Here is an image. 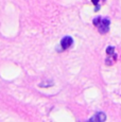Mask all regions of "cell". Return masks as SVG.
I'll return each instance as SVG.
<instances>
[{"label":"cell","mask_w":121,"mask_h":122,"mask_svg":"<svg viewBox=\"0 0 121 122\" xmlns=\"http://www.w3.org/2000/svg\"><path fill=\"white\" fill-rule=\"evenodd\" d=\"M106 120V116L103 112H97L95 116H92L90 118V121H97V122H101V121H105Z\"/></svg>","instance_id":"obj_3"},{"label":"cell","mask_w":121,"mask_h":122,"mask_svg":"<svg viewBox=\"0 0 121 122\" xmlns=\"http://www.w3.org/2000/svg\"><path fill=\"white\" fill-rule=\"evenodd\" d=\"M73 44V39L70 36H65L60 41V48L62 50H67L68 48H70Z\"/></svg>","instance_id":"obj_2"},{"label":"cell","mask_w":121,"mask_h":122,"mask_svg":"<svg viewBox=\"0 0 121 122\" xmlns=\"http://www.w3.org/2000/svg\"><path fill=\"white\" fill-rule=\"evenodd\" d=\"M92 3L97 6V10L99 9V0H92Z\"/></svg>","instance_id":"obj_4"},{"label":"cell","mask_w":121,"mask_h":122,"mask_svg":"<svg viewBox=\"0 0 121 122\" xmlns=\"http://www.w3.org/2000/svg\"><path fill=\"white\" fill-rule=\"evenodd\" d=\"M109 21L108 18H102V17H97L95 18L94 20V25H96L99 30L100 33L104 34V33H107L108 30H109Z\"/></svg>","instance_id":"obj_1"}]
</instances>
